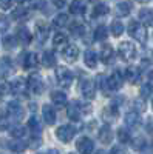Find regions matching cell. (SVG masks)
<instances>
[{
    "label": "cell",
    "instance_id": "cell-9",
    "mask_svg": "<svg viewBox=\"0 0 153 154\" xmlns=\"http://www.w3.org/2000/svg\"><path fill=\"white\" fill-rule=\"evenodd\" d=\"M62 57L68 63L76 62V59L79 57V48L76 45H67L65 48H63V51H62Z\"/></svg>",
    "mask_w": 153,
    "mask_h": 154
},
{
    "label": "cell",
    "instance_id": "cell-27",
    "mask_svg": "<svg viewBox=\"0 0 153 154\" xmlns=\"http://www.w3.org/2000/svg\"><path fill=\"white\" fill-rule=\"evenodd\" d=\"M107 37H108V28L104 26V25H99L94 29V40L102 42V40H107Z\"/></svg>",
    "mask_w": 153,
    "mask_h": 154
},
{
    "label": "cell",
    "instance_id": "cell-36",
    "mask_svg": "<svg viewBox=\"0 0 153 154\" xmlns=\"http://www.w3.org/2000/svg\"><path fill=\"white\" fill-rule=\"evenodd\" d=\"M27 14H28V11L25 9V8H22V6H19L17 9H14L12 11V19H16V20H22V19H25L27 17Z\"/></svg>",
    "mask_w": 153,
    "mask_h": 154
},
{
    "label": "cell",
    "instance_id": "cell-44",
    "mask_svg": "<svg viewBox=\"0 0 153 154\" xmlns=\"http://www.w3.org/2000/svg\"><path fill=\"white\" fill-rule=\"evenodd\" d=\"M8 126H9V119L2 116V117H0V130H6Z\"/></svg>",
    "mask_w": 153,
    "mask_h": 154
},
{
    "label": "cell",
    "instance_id": "cell-49",
    "mask_svg": "<svg viewBox=\"0 0 153 154\" xmlns=\"http://www.w3.org/2000/svg\"><path fill=\"white\" fill-rule=\"evenodd\" d=\"M46 154H59V151H57V149H49Z\"/></svg>",
    "mask_w": 153,
    "mask_h": 154
},
{
    "label": "cell",
    "instance_id": "cell-3",
    "mask_svg": "<svg viewBox=\"0 0 153 154\" xmlns=\"http://www.w3.org/2000/svg\"><path fill=\"white\" fill-rule=\"evenodd\" d=\"M118 54L122 60L125 62H130L136 57V46L132 42H122L118 48Z\"/></svg>",
    "mask_w": 153,
    "mask_h": 154
},
{
    "label": "cell",
    "instance_id": "cell-22",
    "mask_svg": "<svg viewBox=\"0 0 153 154\" xmlns=\"http://www.w3.org/2000/svg\"><path fill=\"white\" fill-rule=\"evenodd\" d=\"M51 100H53L54 105L59 106V108H63V106L67 105V102H68L67 100V96L63 94L62 91H53V93H51Z\"/></svg>",
    "mask_w": 153,
    "mask_h": 154
},
{
    "label": "cell",
    "instance_id": "cell-8",
    "mask_svg": "<svg viewBox=\"0 0 153 154\" xmlns=\"http://www.w3.org/2000/svg\"><path fill=\"white\" fill-rule=\"evenodd\" d=\"M81 91H82V96H84L87 100L94 99V96H96V83H94L91 79L84 80L82 85H81Z\"/></svg>",
    "mask_w": 153,
    "mask_h": 154
},
{
    "label": "cell",
    "instance_id": "cell-10",
    "mask_svg": "<svg viewBox=\"0 0 153 154\" xmlns=\"http://www.w3.org/2000/svg\"><path fill=\"white\" fill-rule=\"evenodd\" d=\"M6 111H8V114L11 116V117H14L17 120H20L23 117V114H25V111H23V108H22V105L19 103V102H9L8 106H6Z\"/></svg>",
    "mask_w": 153,
    "mask_h": 154
},
{
    "label": "cell",
    "instance_id": "cell-40",
    "mask_svg": "<svg viewBox=\"0 0 153 154\" xmlns=\"http://www.w3.org/2000/svg\"><path fill=\"white\" fill-rule=\"evenodd\" d=\"M118 139H119L121 143H129L130 140H132L129 131H125V130H119V131H118Z\"/></svg>",
    "mask_w": 153,
    "mask_h": 154
},
{
    "label": "cell",
    "instance_id": "cell-19",
    "mask_svg": "<svg viewBox=\"0 0 153 154\" xmlns=\"http://www.w3.org/2000/svg\"><path fill=\"white\" fill-rule=\"evenodd\" d=\"M42 65L45 68H53L56 66V56L53 51H43V54H42Z\"/></svg>",
    "mask_w": 153,
    "mask_h": 154
},
{
    "label": "cell",
    "instance_id": "cell-29",
    "mask_svg": "<svg viewBox=\"0 0 153 154\" xmlns=\"http://www.w3.org/2000/svg\"><path fill=\"white\" fill-rule=\"evenodd\" d=\"M139 123V114L138 111H130L125 114V125L129 126H136Z\"/></svg>",
    "mask_w": 153,
    "mask_h": 154
},
{
    "label": "cell",
    "instance_id": "cell-4",
    "mask_svg": "<svg viewBox=\"0 0 153 154\" xmlns=\"http://www.w3.org/2000/svg\"><path fill=\"white\" fill-rule=\"evenodd\" d=\"M74 134H76V128L71 126V125H62V126H59L57 130H56L57 139L60 140V142H63V143L71 142L73 137H74Z\"/></svg>",
    "mask_w": 153,
    "mask_h": 154
},
{
    "label": "cell",
    "instance_id": "cell-6",
    "mask_svg": "<svg viewBox=\"0 0 153 154\" xmlns=\"http://www.w3.org/2000/svg\"><path fill=\"white\" fill-rule=\"evenodd\" d=\"M49 35V28L45 22H37L34 26V37L39 43H43Z\"/></svg>",
    "mask_w": 153,
    "mask_h": 154
},
{
    "label": "cell",
    "instance_id": "cell-50",
    "mask_svg": "<svg viewBox=\"0 0 153 154\" xmlns=\"http://www.w3.org/2000/svg\"><path fill=\"white\" fill-rule=\"evenodd\" d=\"M136 2H141V3H147V2H150V0H136Z\"/></svg>",
    "mask_w": 153,
    "mask_h": 154
},
{
    "label": "cell",
    "instance_id": "cell-53",
    "mask_svg": "<svg viewBox=\"0 0 153 154\" xmlns=\"http://www.w3.org/2000/svg\"><path fill=\"white\" fill-rule=\"evenodd\" d=\"M151 106H153V102H151Z\"/></svg>",
    "mask_w": 153,
    "mask_h": 154
},
{
    "label": "cell",
    "instance_id": "cell-45",
    "mask_svg": "<svg viewBox=\"0 0 153 154\" xmlns=\"http://www.w3.org/2000/svg\"><path fill=\"white\" fill-rule=\"evenodd\" d=\"M12 5V0H0V9H9Z\"/></svg>",
    "mask_w": 153,
    "mask_h": 154
},
{
    "label": "cell",
    "instance_id": "cell-33",
    "mask_svg": "<svg viewBox=\"0 0 153 154\" xmlns=\"http://www.w3.org/2000/svg\"><path fill=\"white\" fill-rule=\"evenodd\" d=\"M11 136L14 139H23L25 136H27V128L22 126V125H17L11 130Z\"/></svg>",
    "mask_w": 153,
    "mask_h": 154
},
{
    "label": "cell",
    "instance_id": "cell-37",
    "mask_svg": "<svg viewBox=\"0 0 153 154\" xmlns=\"http://www.w3.org/2000/svg\"><path fill=\"white\" fill-rule=\"evenodd\" d=\"M0 63H2V69L5 71V74L12 71V62H11L9 57H2L0 59Z\"/></svg>",
    "mask_w": 153,
    "mask_h": 154
},
{
    "label": "cell",
    "instance_id": "cell-41",
    "mask_svg": "<svg viewBox=\"0 0 153 154\" xmlns=\"http://www.w3.org/2000/svg\"><path fill=\"white\" fill-rule=\"evenodd\" d=\"M9 28V19L5 14H0V31H6Z\"/></svg>",
    "mask_w": 153,
    "mask_h": 154
},
{
    "label": "cell",
    "instance_id": "cell-14",
    "mask_svg": "<svg viewBox=\"0 0 153 154\" xmlns=\"http://www.w3.org/2000/svg\"><path fill=\"white\" fill-rule=\"evenodd\" d=\"M27 89H28V83L25 82L23 79H17L11 83V91L14 94H19V96H25L27 94Z\"/></svg>",
    "mask_w": 153,
    "mask_h": 154
},
{
    "label": "cell",
    "instance_id": "cell-38",
    "mask_svg": "<svg viewBox=\"0 0 153 154\" xmlns=\"http://www.w3.org/2000/svg\"><path fill=\"white\" fill-rule=\"evenodd\" d=\"M16 45H17V37H11V35H8V37L3 38V46H5L6 49H12Z\"/></svg>",
    "mask_w": 153,
    "mask_h": 154
},
{
    "label": "cell",
    "instance_id": "cell-35",
    "mask_svg": "<svg viewBox=\"0 0 153 154\" xmlns=\"http://www.w3.org/2000/svg\"><path fill=\"white\" fill-rule=\"evenodd\" d=\"M99 86H100V91L104 94H110V88H108V77L104 75H99Z\"/></svg>",
    "mask_w": 153,
    "mask_h": 154
},
{
    "label": "cell",
    "instance_id": "cell-34",
    "mask_svg": "<svg viewBox=\"0 0 153 154\" xmlns=\"http://www.w3.org/2000/svg\"><path fill=\"white\" fill-rule=\"evenodd\" d=\"M70 31H71L74 35H82V34L85 32V26H84V23H81V22H74V23H71Z\"/></svg>",
    "mask_w": 153,
    "mask_h": 154
},
{
    "label": "cell",
    "instance_id": "cell-5",
    "mask_svg": "<svg viewBox=\"0 0 153 154\" xmlns=\"http://www.w3.org/2000/svg\"><path fill=\"white\" fill-rule=\"evenodd\" d=\"M27 83H28V91H31L33 94L39 96L43 93V80L39 74H31L27 79Z\"/></svg>",
    "mask_w": 153,
    "mask_h": 154
},
{
    "label": "cell",
    "instance_id": "cell-20",
    "mask_svg": "<svg viewBox=\"0 0 153 154\" xmlns=\"http://www.w3.org/2000/svg\"><path fill=\"white\" fill-rule=\"evenodd\" d=\"M99 140L102 143H110L113 140V131H111V128L108 125H104L99 130Z\"/></svg>",
    "mask_w": 153,
    "mask_h": 154
},
{
    "label": "cell",
    "instance_id": "cell-46",
    "mask_svg": "<svg viewBox=\"0 0 153 154\" xmlns=\"http://www.w3.org/2000/svg\"><path fill=\"white\" fill-rule=\"evenodd\" d=\"M135 108H136V111H141V112H142V111L145 109V103H144L142 100H136V102H135Z\"/></svg>",
    "mask_w": 153,
    "mask_h": 154
},
{
    "label": "cell",
    "instance_id": "cell-13",
    "mask_svg": "<svg viewBox=\"0 0 153 154\" xmlns=\"http://www.w3.org/2000/svg\"><path fill=\"white\" fill-rule=\"evenodd\" d=\"M16 37L17 40L22 43V45H30L33 42V34L30 32V29H27L25 26H20L16 32Z\"/></svg>",
    "mask_w": 153,
    "mask_h": 154
},
{
    "label": "cell",
    "instance_id": "cell-1",
    "mask_svg": "<svg viewBox=\"0 0 153 154\" xmlns=\"http://www.w3.org/2000/svg\"><path fill=\"white\" fill-rule=\"evenodd\" d=\"M129 34L135 38V40L144 43L147 40V29L145 25L139 23V22H130L129 23Z\"/></svg>",
    "mask_w": 153,
    "mask_h": 154
},
{
    "label": "cell",
    "instance_id": "cell-31",
    "mask_svg": "<svg viewBox=\"0 0 153 154\" xmlns=\"http://www.w3.org/2000/svg\"><path fill=\"white\" fill-rule=\"evenodd\" d=\"M110 31H111V34H113L114 37H119V35H122V32H124V25H122L119 20H114V22L110 25Z\"/></svg>",
    "mask_w": 153,
    "mask_h": 154
},
{
    "label": "cell",
    "instance_id": "cell-16",
    "mask_svg": "<svg viewBox=\"0 0 153 154\" xmlns=\"http://www.w3.org/2000/svg\"><path fill=\"white\" fill-rule=\"evenodd\" d=\"M133 9V3L132 2H119L116 5V14L119 17H127Z\"/></svg>",
    "mask_w": 153,
    "mask_h": 154
},
{
    "label": "cell",
    "instance_id": "cell-32",
    "mask_svg": "<svg viewBox=\"0 0 153 154\" xmlns=\"http://www.w3.org/2000/svg\"><path fill=\"white\" fill-rule=\"evenodd\" d=\"M68 23V16L67 14H57L56 19L53 20V25L56 28H65Z\"/></svg>",
    "mask_w": 153,
    "mask_h": 154
},
{
    "label": "cell",
    "instance_id": "cell-15",
    "mask_svg": "<svg viewBox=\"0 0 153 154\" xmlns=\"http://www.w3.org/2000/svg\"><path fill=\"white\" fill-rule=\"evenodd\" d=\"M42 117L48 125H53L56 122V111L51 105H43L42 108Z\"/></svg>",
    "mask_w": 153,
    "mask_h": 154
},
{
    "label": "cell",
    "instance_id": "cell-24",
    "mask_svg": "<svg viewBox=\"0 0 153 154\" xmlns=\"http://www.w3.org/2000/svg\"><path fill=\"white\" fill-rule=\"evenodd\" d=\"M70 12L74 16H82L85 12V3L82 0H74V2L70 5Z\"/></svg>",
    "mask_w": 153,
    "mask_h": 154
},
{
    "label": "cell",
    "instance_id": "cell-39",
    "mask_svg": "<svg viewBox=\"0 0 153 154\" xmlns=\"http://www.w3.org/2000/svg\"><path fill=\"white\" fill-rule=\"evenodd\" d=\"M28 126H30V130H31L34 134H39V133H40V125H39V120H37L36 117H31V119H30Z\"/></svg>",
    "mask_w": 153,
    "mask_h": 154
},
{
    "label": "cell",
    "instance_id": "cell-2",
    "mask_svg": "<svg viewBox=\"0 0 153 154\" xmlns=\"http://www.w3.org/2000/svg\"><path fill=\"white\" fill-rule=\"evenodd\" d=\"M56 80H57L59 86L68 88L73 83V72L67 66H57L56 68Z\"/></svg>",
    "mask_w": 153,
    "mask_h": 154
},
{
    "label": "cell",
    "instance_id": "cell-48",
    "mask_svg": "<svg viewBox=\"0 0 153 154\" xmlns=\"http://www.w3.org/2000/svg\"><path fill=\"white\" fill-rule=\"evenodd\" d=\"M110 154H125L121 148H113L111 151H110Z\"/></svg>",
    "mask_w": 153,
    "mask_h": 154
},
{
    "label": "cell",
    "instance_id": "cell-21",
    "mask_svg": "<svg viewBox=\"0 0 153 154\" xmlns=\"http://www.w3.org/2000/svg\"><path fill=\"white\" fill-rule=\"evenodd\" d=\"M139 77H141V71H139L138 68H127L125 69V80H129L130 83H138L139 82Z\"/></svg>",
    "mask_w": 153,
    "mask_h": 154
},
{
    "label": "cell",
    "instance_id": "cell-43",
    "mask_svg": "<svg viewBox=\"0 0 153 154\" xmlns=\"http://www.w3.org/2000/svg\"><path fill=\"white\" fill-rule=\"evenodd\" d=\"M9 91H11V85H9L8 82H0V94L5 96V94H8Z\"/></svg>",
    "mask_w": 153,
    "mask_h": 154
},
{
    "label": "cell",
    "instance_id": "cell-23",
    "mask_svg": "<svg viewBox=\"0 0 153 154\" xmlns=\"http://www.w3.org/2000/svg\"><path fill=\"white\" fill-rule=\"evenodd\" d=\"M108 12H110L108 5H107V3H102V2L96 3L94 8H93V16H94V17H105Z\"/></svg>",
    "mask_w": 153,
    "mask_h": 154
},
{
    "label": "cell",
    "instance_id": "cell-42",
    "mask_svg": "<svg viewBox=\"0 0 153 154\" xmlns=\"http://www.w3.org/2000/svg\"><path fill=\"white\" fill-rule=\"evenodd\" d=\"M145 139H142V137H138V139H135L133 140V148L135 149H144L145 148Z\"/></svg>",
    "mask_w": 153,
    "mask_h": 154
},
{
    "label": "cell",
    "instance_id": "cell-26",
    "mask_svg": "<svg viewBox=\"0 0 153 154\" xmlns=\"http://www.w3.org/2000/svg\"><path fill=\"white\" fill-rule=\"evenodd\" d=\"M114 56V51H113V46L110 45H104V48L100 49V60L104 63H108Z\"/></svg>",
    "mask_w": 153,
    "mask_h": 154
},
{
    "label": "cell",
    "instance_id": "cell-17",
    "mask_svg": "<svg viewBox=\"0 0 153 154\" xmlns=\"http://www.w3.org/2000/svg\"><path fill=\"white\" fill-rule=\"evenodd\" d=\"M84 62H85V65L88 68H96L97 66V54L94 53L93 49H88L85 51V54H84Z\"/></svg>",
    "mask_w": 153,
    "mask_h": 154
},
{
    "label": "cell",
    "instance_id": "cell-12",
    "mask_svg": "<svg viewBox=\"0 0 153 154\" xmlns=\"http://www.w3.org/2000/svg\"><path fill=\"white\" fill-rule=\"evenodd\" d=\"M124 83V77L116 71V72H113L110 77H108V88H110V91H118V89L122 86Z\"/></svg>",
    "mask_w": 153,
    "mask_h": 154
},
{
    "label": "cell",
    "instance_id": "cell-47",
    "mask_svg": "<svg viewBox=\"0 0 153 154\" xmlns=\"http://www.w3.org/2000/svg\"><path fill=\"white\" fill-rule=\"evenodd\" d=\"M54 5L57 8H63V6H65V0H54Z\"/></svg>",
    "mask_w": 153,
    "mask_h": 154
},
{
    "label": "cell",
    "instance_id": "cell-11",
    "mask_svg": "<svg viewBox=\"0 0 153 154\" xmlns=\"http://www.w3.org/2000/svg\"><path fill=\"white\" fill-rule=\"evenodd\" d=\"M22 65H23L25 69H33V68H36L37 65H39V57H37L36 53H25Z\"/></svg>",
    "mask_w": 153,
    "mask_h": 154
},
{
    "label": "cell",
    "instance_id": "cell-51",
    "mask_svg": "<svg viewBox=\"0 0 153 154\" xmlns=\"http://www.w3.org/2000/svg\"><path fill=\"white\" fill-rule=\"evenodd\" d=\"M16 2H17V3H23V2H25V0H16Z\"/></svg>",
    "mask_w": 153,
    "mask_h": 154
},
{
    "label": "cell",
    "instance_id": "cell-52",
    "mask_svg": "<svg viewBox=\"0 0 153 154\" xmlns=\"http://www.w3.org/2000/svg\"><path fill=\"white\" fill-rule=\"evenodd\" d=\"M2 97H3V96H2V94H0V100H2Z\"/></svg>",
    "mask_w": 153,
    "mask_h": 154
},
{
    "label": "cell",
    "instance_id": "cell-54",
    "mask_svg": "<svg viewBox=\"0 0 153 154\" xmlns=\"http://www.w3.org/2000/svg\"><path fill=\"white\" fill-rule=\"evenodd\" d=\"M70 154H73V152H70Z\"/></svg>",
    "mask_w": 153,
    "mask_h": 154
},
{
    "label": "cell",
    "instance_id": "cell-18",
    "mask_svg": "<svg viewBox=\"0 0 153 154\" xmlns=\"http://www.w3.org/2000/svg\"><path fill=\"white\" fill-rule=\"evenodd\" d=\"M139 20H141L142 25H145V26H153V11L151 9H141L139 11Z\"/></svg>",
    "mask_w": 153,
    "mask_h": 154
},
{
    "label": "cell",
    "instance_id": "cell-25",
    "mask_svg": "<svg viewBox=\"0 0 153 154\" xmlns=\"http://www.w3.org/2000/svg\"><path fill=\"white\" fill-rule=\"evenodd\" d=\"M6 146L12 151V152H22L25 151V143L22 142V139H14V140H11V142H6Z\"/></svg>",
    "mask_w": 153,
    "mask_h": 154
},
{
    "label": "cell",
    "instance_id": "cell-30",
    "mask_svg": "<svg viewBox=\"0 0 153 154\" xmlns=\"http://www.w3.org/2000/svg\"><path fill=\"white\" fill-rule=\"evenodd\" d=\"M53 45H54L56 48H59V46H67V45H68V37H67V34L57 32V34L54 35V38H53Z\"/></svg>",
    "mask_w": 153,
    "mask_h": 154
},
{
    "label": "cell",
    "instance_id": "cell-28",
    "mask_svg": "<svg viewBox=\"0 0 153 154\" xmlns=\"http://www.w3.org/2000/svg\"><path fill=\"white\" fill-rule=\"evenodd\" d=\"M153 93V74L148 75V80L141 86V96L142 97H148Z\"/></svg>",
    "mask_w": 153,
    "mask_h": 154
},
{
    "label": "cell",
    "instance_id": "cell-7",
    "mask_svg": "<svg viewBox=\"0 0 153 154\" xmlns=\"http://www.w3.org/2000/svg\"><path fill=\"white\" fill-rule=\"evenodd\" d=\"M76 149L81 154H91L94 151V142L90 137H81L76 142Z\"/></svg>",
    "mask_w": 153,
    "mask_h": 154
}]
</instances>
